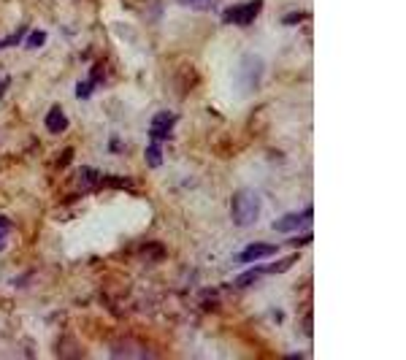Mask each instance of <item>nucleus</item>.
I'll return each mask as SVG.
<instances>
[{"label":"nucleus","mask_w":406,"mask_h":360,"mask_svg":"<svg viewBox=\"0 0 406 360\" xmlns=\"http://www.w3.org/2000/svg\"><path fill=\"white\" fill-rule=\"evenodd\" d=\"M230 214H233V223L239 227L255 225L257 217H260V196L255 190H239L233 196V203H230Z\"/></svg>","instance_id":"1"},{"label":"nucleus","mask_w":406,"mask_h":360,"mask_svg":"<svg viewBox=\"0 0 406 360\" xmlns=\"http://www.w3.org/2000/svg\"><path fill=\"white\" fill-rule=\"evenodd\" d=\"M263 71H266V65L263 60L257 57V55H247L244 60H241V71H239V87L244 92H252L260 87V79H263Z\"/></svg>","instance_id":"2"},{"label":"nucleus","mask_w":406,"mask_h":360,"mask_svg":"<svg viewBox=\"0 0 406 360\" xmlns=\"http://www.w3.org/2000/svg\"><path fill=\"white\" fill-rule=\"evenodd\" d=\"M260 11H263V0H247V3H239V6L225 9L222 22H227V25H241V28H244V25H252Z\"/></svg>","instance_id":"3"},{"label":"nucleus","mask_w":406,"mask_h":360,"mask_svg":"<svg viewBox=\"0 0 406 360\" xmlns=\"http://www.w3.org/2000/svg\"><path fill=\"white\" fill-rule=\"evenodd\" d=\"M295 260H298V255H290L285 257V260L271 263V266H257V269L244 271L239 279H236V287H249V285H255L257 279H263V276H274V274H279V271H287Z\"/></svg>","instance_id":"4"},{"label":"nucleus","mask_w":406,"mask_h":360,"mask_svg":"<svg viewBox=\"0 0 406 360\" xmlns=\"http://www.w3.org/2000/svg\"><path fill=\"white\" fill-rule=\"evenodd\" d=\"M312 217H315V206H306L301 214H285V217H279L274 223V230L276 233H295V230H303V227L309 225Z\"/></svg>","instance_id":"5"},{"label":"nucleus","mask_w":406,"mask_h":360,"mask_svg":"<svg viewBox=\"0 0 406 360\" xmlns=\"http://www.w3.org/2000/svg\"><path fill=\"white\" fill-rule=\"evenodd\" d=\"M176 125V114H171V111H160V114H154V120H152V128H150V135L152 141H157V144H163L171 138V128Z\"/></svg>","instance_id":"6"},{"label":"nucleus","mask_w":406,"mask_h":360,"mask_svg":"<svg viewBox=\"0 0 406 360\" xmlns=\"http://www.w3.org/2000/svg\"><path fill=\"white\" fill-rule=\"evenodd\" d=\"M279 247L276 244H266V241H255L249 247H244V252L236 255V263H252V260H260V257H269L274 255Z\"/></svg>","instance_id":"7"},{"label":"nucleus","mask_w":406,"mask_h":360,"mask_svg":"<svg viewBox=\"0 0 406 360\" xmlns=\"http://www.w3.org/2000/svg\"><path fill=\"white\" fill-rule=\"evenodd\" d=\"M111 358H150V352L141 349L138 344H133L130 339H125L122 344L111 347Z\"/></svg>","instance_id":"8"},{"label":"nucleus","mask_w":406,"mask_h":360,"mask_svg":"<svg viewBox=\"0 0 406 360\" xmlns=\"http://www.w3.org/2000/svg\"><path fill=\"white\" fill-rule=\"evenodd\" d=\"M46 128H49V133H65V130H68V120H65L60 106H52V108H49V114H46Z\"/></svg>","instance_id":"9"},{"label":"nucleus","mask_w":406,"mask_h":360,"mask_svg":"<svg viewBox=\"0 0 406 360\" xmlns=\"http://www.w3.org/2000/svg\"><path fill=\"white\" fill-rule=\"evenodd\" d=\"M144 157H147V165H150V168L163 165V150H160V144H157V141H152L150 147H147V154H144Z\"/></svg>","instance_id":"10"},{"label":"nucleus","mask_w":406,"mask_h":360,"mask_svg":"<svg viewBox=\"0 0 406 360\" xmlns=\"http://www.w3.org/2000/svg\"><path fill=\"white\" fill-rule=\"evenodd\" d=\"M179 3L193 9V11H214L220 6V0H179Z\"/></svg>","instance_id":"11"},{"label":"nucleus","mask_w":406,"mask_h":360,"mask_svg":"<svg viewBox=\"0 0 406 360\" xmlns=\"http://www.w3.org/2000/svg\"><path fill=\"white\" fill-rule=\"evenodd\" d=\"M44 41H46V33L44 30H33L30 38H28L25 44H28V49H38V46H44Z\"/></svg>","instance_id":"12"},{"label":"nucleus","mask_w":406,"mask_h":360,"mask_svg":"<svg viewBox=\"0 0 406 360\" xmlns=\"http://www.w3.org/2000/svg\"><path fill=\"white\" fill-rule=\"evenodd\" d=\"M25 33H28V28H19V30H16L14 35H9V38H3V41H0V49H3V46H16V44H22V38H25Z\"/></svg>","instance_id":"13"},{"label":"nucleus","mask_w":406,"mask_h":360,"mask_svg":"<svg viewBox=\"0 0 406 360\" xmlns=\"http://www.w3.org/2000/svg\"><path fill=\"white\" fill-rule=\"evenodd\" d=\"M92 90H95V87H92L90 81H81V84L76 87V98H79V101H87L92 95Z\"/></svg>","instance_id":"14"},{"label":"nucleus","mask_w":406,"mask_h":360,"mask_svg":"<svg viewBox=\"0 0 406 360\" xmlns=\"http://www.w3.org/2000/svg\"><path fill=\"white\" fill-rule=\"evenodd\" d=\"M141 252L147 257H163V244H147Z\"/></svg>","instance_id":"15"},{"label":"nucleus","mask_w":406,"mask_h":360,"mask_svg":"<svg viewBox=\"0 0 406 360\" xmlns=\"http://www.w3.org/2000/svg\"><path fill=\"white\" fill-rule=\"evenodd\" d=\"M87 81H90L92 87H98V84L103 81V65H95V68H92V74H90V79H87Z\"/></svg>","instance_id":"16"},{"label":"nucleus","mask_w":406,"mask_h":360,"mask_svg":"<svg viewBox=\"0 0 406 360\" xmlns=\"http://www.w3.org/2000/svg\"><path fill=\"white\" fill-rule=\"evenodd\" d=\"M9 233H11V220H9V217H0V247H3V241H6Z\"/></svg>","instance_id":"17"},{"label":"nucleus","mask_w":406,"mask_h":360,"mask_svg":"<svg viewBox=\"0 0 406 360\" xmlns=\"http://www.w3.org/2000/svg\"><path fill=\"white\" fill-rule=\"evenodd\" d=\"M306 16H309L306 11H295V14L285 16V19H282V25H298V22H303Z\"/></svg>","instance_id":"18"},{"label":"nucleus","mask_w":406,"mask_h":360,"mask_svg":"<svg viewBox=\"0 0 406 360\" xmlns=\"http://www.w3.org/2000/svg\"><path fill=\"white\" fill-rule=\"evenodd\" d=\"M81 179L87 181V184H98V181H103L101 179V174H98V171H90V168H84V171H81Z\"/></svg>","instance_id":"19"},{"label":"nucleus","mask_w":406,"mask_h":360,"mask_svg":"<svg viewBox=\"0 0 406 360\" xmlns=\"http://www.w3.org/2000/svg\"><path fill=\"white\" fill-rule=\"evenodd\" d=\"M71 157H74V150H65V152H62V154H60V160H57V165H65V163H68V160H71Z\"/></svg>","instance_id":"20"},{"label":"nucleus","mask_w":406,"mask_h":360,"mask_svg":"<svg viewBox=\"0 0 406 360\" xmlns=\"http://www.w3.org/2000/svg\"><path fill=\"white\" fill-rule=\"evenodd\" d=\"M108 150H111V152H120V141H117V138H111V144H108Z\"/></svg>","instance_id":"21"}]
</instances>
